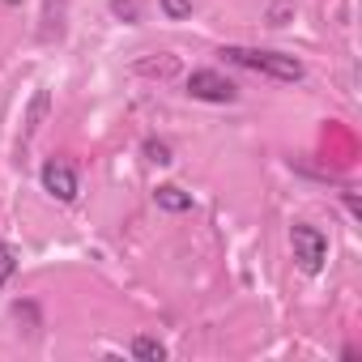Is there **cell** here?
<instances>
[{
	"instance_id": "7c38bea8",
	"label": "cell",
	"mask_w": 362,
	"mask_h": 362,
	"mask_svg": "<svg viewBox=\"0 0 362 362\" xmlns=\"http://www.w3.org/2000/svg\"><path fill=\"white\" fill-rule=\"evenodd\" d=\"M141 153H145V162H158V166H170V162H175L170 145H166V141H158V136H149V141L141 145Z\"/></svg>"
},
{
	"instance_id": "9c48e42d",
	"label": "cell",
	"mask_w": 362,
	"mask_h": 362,
	"mask_svg": "<svg viewBox=\"0 0 362 362\" xmlns=\"http://www.w3.org/2000/svg\"><path fill=\"white\" fill-rule=\"evenodd\" d=\"M107 9H111V18L124 22V26H136V22H141V5H136V0H107Z\"/></svg>"
},
{
	"instance_id": "5bb4252c",
	"label": "cell",
	"mask_w": 362,
	"mask_h": 362,
	"mask_svg": "<svg viewBox=\"0 0 362 362\" xmlns=\"http://www.w3.org/2000/svg\"><path fill=\"white\" fill-rule=\"evenodd\" d=\"M290 13H294V0H269V26H286Z\"/></svg>"
},
{
	"instance_id": "5b68a950",
	"label": "cell",
	"mask_w": 362,
	"mask_h": 362,
	"mask_svg": "<svg viewBox=\"0 0 362 362\" xmlns=\"http://www.w3.org/2000/svg\"><path fill=\"white\" fill-rule=\"evenodd\" d=\"M153 201H158L162 214H192V197H188L184 188H175V184H162V188L153 192Z\"/></svg>"
},
{
	"instance_id": "8fae6325",
	"label": "cell",
	"mask_w": 362,
	"mask_h": 362,
	"mask_svg": "<svg viewBox=\"0 0 362 362\" xmlns=\"http://www.w3.org/2000/svg\"><path fill=\"white\" fill-rule=\"evenodd\" d=\"M158 9H162L166 22H184V18H192L197 0H158Z\"/></svg>"
},
{
	"instance_id": "7a4b0ae2",
	"label": "cell",
	"mask_w": 362,
	"mask_h": 362,
	"mask_svg": "<svg viewBox=\"0 0 362 362\" xmlns=\"http://www.w3.org/2000/svg\"><path fill=\"white\" fill-rule=\"evenodd\" d=\"M290 247H294V264L307 277H315L324 269V260H328V235L320 226H311V222H294L290 226Z\"/></svg>"
},
{
	"instance_id": "ba28073f",
	"label": "cell",
	"mask_w": 362,
	"mask_h": 362,
	"mask_svg": "<svg viewBox=\"0 0 362 362\" xmlns=\"http://www.w3.org/2000/svg\"><path fill=\"white\" fill-rule=\"evenodd\" d=\"M136 73H145V77H175L179 73V60L162 52L158 60H136Z\"/></svg>"
},
{
	"instance_id": "6da1fadb",
	"label": "cell",
	"mask_w": 362,
	"mask_h": 362,
	"mask_svg": "<svg viewBox=\"0 0 362 362\" xmlns=\"http://www.w3.org/2000/svg\"><path fill=\"white\" fill-rule=\"evenodd\" d=\"M222 56L239 69H252L260 77H273V81H303L307 69L303 60L294 56H281V52H260V47H222Z\"/></svg>"
},
{
	"instance_id": "30bf717a",
	"label": "cell",
	"mask_w": 362,
	"mask_h": 362,
	"mask_svg": "<svg viewBox=\"0 0 362 362\" xmlns=\"http://www.w3.org/2000/svg\"><path fill=\"white\" fill-rule=\"evenodd\" d=\"M132 358L162 362V358H166V345H162V341H153V337H136V341H132Z\"/></svg>"
},
{
	"instance_id": "4fadbf2b",
	"label": "cell",
	"mask_w": 362,
	"mask_h": 362,
	"mask_svg": "<svg viewBox=\"0 0 362 362\" xmlns=\"http://www.w3.org/2000/svg\"><path fill=\"white\" fill-rule=\"evenodd\" d=\"M13 273H18V252L9 243H0V290L13 281Z\"/></svg>"
},
{
	"instance_id": "3957f363",
	"label": "cell",
	"mask_w": 362,
	"mask_h": 362,
	"mask_svg": "<svg viewBox=\"0 0 362 362\" xmlns=\"http://www.w3.org/2000/svg\"><path fill=\"white\" fill-rule=\"evenodd\" d=\"M39 184H43V192H47L52 201H60V205H73L77 192H81V179H77L73 162H64V158H47V162H43Z\"/></svg>"
},
{
	"instance_id": "8992f818",
	"label": "cell",
	"mask_w": 362,
	"mask_h": 362,
	"mask_svg": "<svg viewBox=\"0 0 362 362\" xmlns=\"http://www.w3.org/2000/svg\"><path fill=\"white\" fill-rule=\"evenodd\" d=\"M47 111H52V94H47V90H35V98H30V111H26V132H22V141H30V136L43 128Z\"/></svg>"
},
{
	"instance_id": "52a82bcc",
	"label": "cell",
	"mask_w": 362,
	"mask_h": 362,
	"mask_svg": "<svg viewBox=\"0 0 362 362\" xmlns=\"http://www.w3.org/2000/svg\"><path fill=\"white\" fill-rule=\"evenodd\" d=\"M64 0H47V9H43V30H39V39L43 43H52V39H60L64 35Z\"/></svg>"
},
{
	"instance_id": "277c9868",
	"label": "cell",
	"mask_w": 362,
	"mask_h": 362,
	"mask_svg": "<svg viewBox=\"0 0 362 362\" xmlns=\"http://www.w3.org/2000/svg\"><path fill=\"white\" fill-rule=\"evenodd\" d=\"M188 94H192L197 103H218V107L239 103V86H235L230 77H222L218 69H197V73H188Z\"/></svg>"
}]
</instances>
